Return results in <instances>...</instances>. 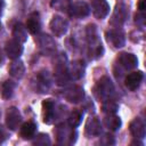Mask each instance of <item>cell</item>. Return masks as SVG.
Returning <instances> with one entry per match:
<instances>
[{
    "mask_svg": "<svg viewBox=\"0 0 146 146\" xmlns=\"http://www.w3.org/2000/svg\"><path fill=\"white\" fill-rule=\"evenodd\" d=\"M103 123L104 125L111 130V131H116L121 128V124H122V121L120 119V116L115 115V114H107L104 120H103Z\"/></svg>",
    "mask_w": 146,
    "mask_h": 146,
    "instance_id": "obj_23",
    "label": "cell"
},
{
    "mask_svg": "<svg viewBox=\"0 0 146 146\" xmlns=\"http://www.w3.org/2000/svg\"><path fill=\"white\" fill-rule=\"evenodd\" d=\"M22 123V114L15 106H11L7 110L6 113V125L9 130H16Z\"/></svg>",
    "mask_w": 146,
    "mask_h": 146,
    "instance_id": "obj_13",
    "label": "cell"
},
{
    "mask_svg": "<svg viewBox=\"0 0 146 146\" xmlns=\"http://www.w3.org/2000/svg\"><path fill=\"white\" fill-rule=\"evenodd\" d=\"M16 88V83L13 80H7L5 82H2V84L0 86V94L2 96V98L5 99H9Z\"/></svg>",
    "mask_w": 146,
    "mask_h": 146,
    "instance_id": "obj_26",
    "label": "cell"
},
{
    "mask_svg": "<svg viewBox=\"0 0 146 146\" xmlns=\"http://www.w3.org/2000/svg\"><path fill=\"white\" fill-rule=\"evenodd\" d=\"M128 16H129V9H128V6L125 3H117L115 6V9L113 11V15L111 17V24L119 27L121 25H123L127 19H128Z\"/></svg>",
    "mask_w": 146,
    "mask_h": 146,
    "instance_id": "obj_8",
    "label": "cell"
},
{
    "mask_svg": "<svg viewBox=\"0 0 146 146\" xmlns=\"http://www.w3.org/2000/svg\"><path fill=\"white\" fill-rule=\"evenodd\" d=\"M51 84H52V78L47 70H41L35 74L33 86L36 92H40V94L48 92Z\"/></svg>",
    "mask_w": 146,
    "mask_h": 146,
    "instance_id": "obj_6",
    "label": "cell"
},
{
    "mask_svg": "<svg viewBox=\"0 0 146 146\" xmlns=\"http://www.w3.org/2000/svg\"><path fill=\"white\" fill-rule=\"evenodd\" d=\"M113 94H114V84H113L112 80L108 76L100 78V80L97 82V84L95 87L96 97L99 100L104 102L106 99H110Z\"/></svg>",
    "mask_w": 146,
    "mask_h": 146,
    "instance_id": "obj_4",
    "label": "cell"
},
{
    "mask_svg": "<svg viewBox=\"0 0 146 146\" xmlns=\"http://www.w3.org/2000/svg\"><path fill=\"white\" fill-rule=\"evenodd\" d=\"M0 30H1V23H0Z\"/></svg>",
    "mask_w": 146,
    "mask_h": 146,
    "instance_id": "obj_38",
    "label": "cell"
},
{
    "mask_svg": "<svg viewBox=\"0 0 146 146\" xmlns=\"http://www.w3.org/2000/svg\"><path fill=\"white\" fill-rule=\"evenodd\" d=\"M135 22L137 25L139 26H144L145 25V22H146V15H145V11H138L135 16Z\"/></svg>",
    "mask_w": 146,
    "mask_h": 146,
    "instance_id": "obj_32",
    "label": "cell"
},
{
    "mask_svg": "<svg viewBox=\"0 0 146 146\" xmlns=\"http://www.w3.org/2000/svg\"><path fill=\"white\" fill-rule=\"evenodd\" d=\"M5 50H6V55H7L9 58H11V59H17V58H19L21 55L23 54L24 48H23V46H22L21 42H18V41H16L15 39H13V40H10V41H8V42L6 43Z\"/></svg>",
    "mask_w": 146,
    "mask_h": 146,
    "instance_id": "obj_19",
    "label": "cell"
},
{
    "mask_svg": "<svg viewBox=\"0 0 146 146\" xmlns=\"http://www.w3.org/2000/svg\"><path fill=\"white\" fill-rule=\"evenodd\" d=\"M2 8H3V0H0V14L2 11Z\"/></svg>",
    "mask_w": 146,
    "mask_h": 146,
    "instance_id": "obj_37",
    "label": "cell"
},
{
    "mask_svg": "<svg viewBox=\"0 0 146 146\" xmlns=\"http://www.w3.org/2000/svg\"><path fill=\"white\" fill-rule=\"evenodd\" d=\"M8 137V135H7V132L5 131V129H3V127L2 125H0V138H2V139H6Z\"/></svg>",
    "mask_w": 146,
    "mask_h": 146,
    "instance_id": "obj_34",
    "label": "cell"
},
{
    "mask_svg": "<svg viewBox=\"0 0 146 146\" xmlns=\"http://www.w3.org/2000/svg\"><path fill=\"white\" fill-rule=\"evenodd\" d=\"M91 10L97 19H104L110 13V5L106 0H94L91 3Z\"/></svg>",
    "mask_w": 146,
    "mask_h": 146,
    "instance_id": "obj_15",
    "label": "cell"
},
{
    "mask_svg": "<svg viewBox=\"0 0 146 146\" xmlns=\"http://www.w3.org/2000/svg\"><path fill=\"white\" fill-rule=\"evenodd\" d=\"M144 79V73L141 71H136L129 73L124 79V84L130 91H135L139 88L141 81Z\"/></svg>",
    "mask_w": 146,
    "mask_h": 146,
    "instance_id": "obj_17",
    "label": "cell"
},
{
    "mask_svg": "<svg viewBox=\"0 0 146 146\" xmlns=\"http://www.w3.org/2000/svg\"><path fill=\"white\" fill-rule=\"evenodd\" d=\"M35 131H36V124L32 121H27L23 123L19 132L23 139H32L35 136Z\"/></svg>",
    "mask_w": 146,
    "mask_h": 146,
    "instance_id": "obj_24",
    "label": "cell"
},
{
    "mask_svg": "<svg viewBox=\"0 0 146 146\" xmlns=\"http://www.w3.org/2000/svg\"><path fill=\"white\" fill-rule=\"evenodd\" d=\"M68 60L65 52H59L54 60V72H55V81L58 86H66L70 81L67 75Z\"/></svg>",
    "mask_w": 146,
    "mask_h": 146,
    "instance_id": "obj_2",
    "label": "cell"
},
{
    "mask_svg": "<svg viewBox=\"0 0 146 146\" xmlns=\"http://www.w3.org/2000/svg\"><path fill=\"white\" fill-rule=\"evenodd\" d=\"M119 63L124 70L130 71V70H133L137 67L138 58L136 57V55H133L131 52H121L119 56Z\"/></svg>",
    "mask_w": 146,
    "mask_h": 146,
    "instance_id": "obj_20",
    "label": "cell"
},
{
    "mask_svg": "<svg viewBox=\"0 0 146 146\" xmlns=\"http://www.w3.org/2000/svg\"><path fill=\"white\" fill-rule=\"evenodd\" d=\"M32 144L35 146H48L51 144V140L47 133H39L33 137Z\"/></svg>",
    "mask_w": 146,
    "mask_h": 146,
    "instance_id": "obj_29",
    "label": "cell"
},
{
    "mask_svg": "<svg viewBox=\"0 0 146 146\" xmlns=\"http://www.w3.org/2000/svg\"><path fill=\"white\" fill-rule=\"evenodd\" d=\"M72 2H73V0H51L50 6L55 9H57V10L67 11Z\"/></svg>",
    "mask_w": 146,
    "mask_h": 146,
    "instance_id": "obj_30",
    "label": "cell"
},
{
    "mask_svg": "<svg viewBox=\"0 0 146 146\" xmlns=\"http://www.w3.org/2000/svg\"><path fill=\"white\" fill-rule=\"evenodd\" d=\"M86 72V65L81 59L74 60L68 64L67 67V75L70 80H80Z\"/></svg>",
    "mask_w": 146,
    "mask_h": 146,
    "instance_id": "obj_14",
    "label": "cell"
},
{
    "mask_svg": "<svg viewBox=\"0 0 146 146\" xmlns=\"http://www.w3.org/2000/svg\"><path fill=\"white\" fill-rule=\"evenodd\" d=\"M131 145H140V146H143L144 144H143L141 141H139V140H138L137 138H135V140H133V141L131 143Z\"/></svg>",
    "mask_w": 146,
    "mask_h": 146,
    "instance_id": "obj_35",
    "label": "cell"
},
{
    "mask_svg": "<svg viewBox=\"0 0 146 146\" xmlns=\"http://www.w3.org/2000/svg\"><path fill=\"white\" fill-rule=\"evenodd\" d=\"M63 96L70 103L78 104V103L83 100V98H84V90H83L82 87H80L78 84L70 86V87H67L63 91Z\"/></svg>",
    "mask_w": 146,
    "mask_h": 146,
    "instance_id": "obj_10",
    "label": "cell"
},
{
    "mask_svg": "<svg viewBox=\"0 0 146 146\" xmlns=\"http://www.w3.org/2000/svg\"><path fill=\"white\" fill-rule=\"evenodd\" d=\"M100 145H104V146H110V145H114L115 144V139L112 135L110 133H105L103 137L99 138V141H98Z\"/></svg>",
    "mask_w": 146,
    "mask_h": 146,
    "instance_id": "obj_31",
    "label": "cell"
},
{
    "mask_svg": "<svg viewBox=\"0 0 146 146\" xmlns=\"http://www.w3.org/2000/svg\"><path fill=\"white\" fill-rule=\"evenodd\" d=\"M49 26H50L51 32L56 36H63L64 34H66V32L68 30V23H67V21L64 17L58 16V15H55L51 18Z\"/></svg>",
    "mask_w": 146,
    "mask_h": 146,
    "instance_id": "obj_11",
    "label": "cell"
},
{
    "mask_svg": "<svg viewBox=\"0 0 146 146\" xmlns=\"http://www.w3.org/2000/svg\"><path fill=\"white\" fill-rule=\"evenodd\" d=\"M137 7H138L139 11H145V9H146V0H139Z\"/></svg>",
    "mask_w": 146,
    "mask_h": 146,
    "instance_id": "obj_33",
    "label": "cell"
},
{
    "mask_svg": "<svg viewBox=\"0 0 146 146\" xmlns=\"http://www.w3.org/2000/svg\"><path fill=\"white\" fill-rule=\"evenodd\" d=\"M102 130H103L102 123H100V121H99L97 117L90 116V117L87 120L86 127H84V131H86V135L88 136V138L100 136Z\"/></svg>",
    "mask_w": 146,
    "mask_h": 146,
    "instance_id": "obj_16",
    "label": "cell"
},
{
    "mask_svg": "<svg viewBox=\"0 0 146 146\" xmlns=\"http://www.w3.org/2000/svg\"><path fill=\"white\" fill-rule=\"evenodd\" d=\"M2 55H3V54H2V50H0V65H2V63H3V60H5V58H3Z\"/></svg>",
    "mask_w": 146,
    "mask_h": 146,
    "instance_id": "obj_36",
    "label": "cell"
},
{
    "mask_svg": "<svg viewBox=\"0 0 146 146\" xmlns=\"http://www.w3.org/2000/svg\"><path fill=\"white\" fill-rule=\"evenodd\" d=\"M86 39L89 47V55L91 58H99L104 54V48L95 24H88L86 27Z\"/></svg>",
    "mask_w": 146,
    "mask_h": 146,
    "instance_id": "obj_1",
    "label": "cell"
},
{
    "mask_svg": "<svg viewBox=\"0 0 146 146\" xmlns=\"http://www.w3.org/2000/svg\"><path fill=\"white\" fill-rule=\"evenodd\" d=\"M119 108V104L113 100V99H106L103 102V105H102V110L103 112H105L106 114H114Z\"/></svg>",
    "mask_w": 146,
    "mask_h": 146,
    "instance_id": "obj_28",
    "label": "cell"
},
{
    "mask_svg": "<svg viewBox=\"0 0 146 146\" xmlns=\"http://www.w3.org/2000/svg\"><path fill=\"white\" fill-rule=\"evenodd\" d=\"M26 30L31 33V34H38L41 30V18H40V14L34 11L32 14H30V16L26 19V24H25Z\"/></svg>",
    "mask_w": 146,
    "mask_h": 146,
    "instance_id": "obj_21",
    "label": "cell"
},
{
    "mask_svg": "<svg viewBox=\"0 0 146 146\" xmlns=\"http://www.w3.org/2000/svg\"><path fill=\"white\" fill-rule=\"evenodd\" d=\"M76 131L68 123H60L56 128V139L59 145H72L76 140Z\"/></svg>",
    "mask_w": 146,
    "mask_h": 146,
    "instance_id": "obj_3",
    "label": "cell"
},
{
    "mask_svg": "<svg viewBox=\"0 0 146 146\" xmlns=\"http://www.w3.org/2000/svg\"><path fill=\"white\" fill-rule=\"evenodd\" d=\"M63 106L57 105L52 99H46L42 103V112H43V122L47 124H51L60 114Z\"/></svg>",
    "mask_w": 146,
    "mask_h": 146,
    "instance_id": "obj_5",
    "label": "cell"
},
{
    "mask_svg": "<svg viewBox=\"0 0 146 146\" xmlns=\"http://www.w3.org/2000/svg\"><path fill=\"white\" fill-rule=\"evenodd\" d=\"M82 116H83V113L82 112H80L79 110H73L70 113L68 117H67V123L71 127L76 128L78 125H80V123L82 121Z\"/></svg>",
    "mask_w": 146,
    "mask_h": 146,
    "instance_id": "obj_27",
    "label": "cell"
},
{
    "mask_svg": "<svg viewBox=\"0 0 146 146\" xmlns=\"http://www.w3.org/2000/svg\"><path fill=\"white\" fill-rule=\"evenodd\" d=\"M13 36L16 41L24 43L27 40V30L24 25H22L21 23H17L14 25L13 27Z\"/></svg>",
    "mask_w": 146,
    "mask_h": 146,
    "instance_id": "obj_25",
    "label": "cell"
},
{
    "mask_svg": "<svg viewBox=\"0 0 146 146\" xmlns=\"http://www.w3.org/2000/svg\"><path fill=\"white\" fill-rule=\"evenodd\" d=\"M68 15L74 18H84L90 14V7L86 1L78 0L71 3L68 8Z\"/></svg>",
    "mask_w": 146,
    "mask_h": 146,
    "instance_id": "obj_9",
    "label": "cell"
},
{
    "mask_svg": "<svg viewBox=\"0 0 146 146\" xmlns=\"http://www.w3.org/2000/svg\"><path fill=\"white\" fill-rule=\"evenodd\" d=\"M8 72H9V74L14 78V79H17V80H19V79H22L23 76H24V74H25V65H24V63L21 60V59H14L11 63H10V65H9V67H8Z\"/></svg>",
    "mask_w": 146,
    "mask_h": 146,
    "instance_id": "obj_22",
    "label": "cell"
},
{
    "mask_svg": "<svg viewBox=\"0 0 146 146\" xmlns=\"http://www.w3.org/2000/svg\"><path fill=\"white\" fill-rule=\"evenodd\" d=\"M0 115H1V113H0Z\"/></svg>",
    "mask_w": 146,
    "mask_h": 146,
    "instance_id": "obj_39",
    "label": "cell"
},
{
    "mask_svg": "<svg viewBox=\"0 0 146 146\" xmlns=\"http://www.w3.org/2000/svg\"><path fill=\"white\" fill-rule=\"evenodd\" d=\"M105 36H106L107 42L111 43L114 48H122L125 44V35L119 29L107 30L105 33Z\"/></svg>",
    "mask_w": 146,
    "mask_h": 146,
    "instance_id": "obj_12",
    "label": "cell"
},
{
    "mask_svg": "<svg viewBox=\"0 0 146 146\" xmlns=\"http://www.w3.org/2000/svg\"><path fill=\"white\" fill-rule=\"evenodd\" d=\"M129 130H130V133L132 135V137L133 138H137V139H143L145 137V135H146L145 123L139 117H136V119H133L130 122Z\"/></svg>",
    "mask_w": 146,
    "mask_h": 146,
    "instance_id": "obj_18",
    "label": "cell"
},
{
    "mask_svg": "<svg viewBox=\"0 0 146 146\" xmlns=\"http://www.w3.org/2000/svg\"><path fill=\"white\" fill-rule=\"evenodd\" d=\"M35 41L39 46L40 52L44 56H51L56 52V42L55 40L46 33H40L36 35Z\"/></svg>",
    "mask_w": 146,
    "mask_h": 146,
    "instance_id": "obj_7",
    "label": "cell"
}]
</instances>
